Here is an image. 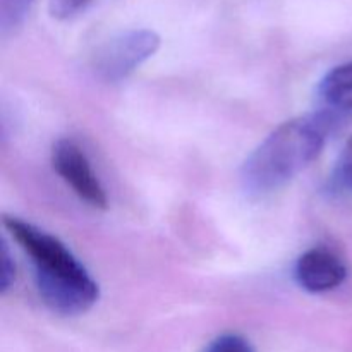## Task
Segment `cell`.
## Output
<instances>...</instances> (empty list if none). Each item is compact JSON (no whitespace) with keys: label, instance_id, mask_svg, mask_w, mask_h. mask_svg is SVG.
I'll return each instance as SVG.
<instances>
[{"label":"cell","instance_id":"obj_5","mask_svg":"<svg viewBox=\"0 0 352 352\" xmlns=\"http://www.w3.org/2000/svg\"><path fill=\"white\" fill-rule=\"evenodd\" d=\"M294 277L305 291L320 294L339 287L346 280L347 267L329 248H313L299 256Z\"/></svg>","mask_w":352,"mask_h":352},{"label":"cell","instance_id":"obj_11","mask_svg":"<svg viewBox=\"0 0 352 352\" xmlns=\"http://www.w3.org/2000/svg\"><path fill=\"white\" fill-rule=\"evenodd\" d=\"M16 280V265H14L12 254H10L9 246L3 241L2 244V277H0V291L6 294L10 289V285Z\"/></svg>","mask_w":352,"mask_h":352},{"label":"cell","instance_id":"obj_3","mask_svg":"<svg viewBox=\"0 0 352 352\" xmlns=\"http://www.w3.org/2000/svg\"><path fill=\"white\" fill-rule=\"evenodd\" d=\"M160 47V36L151 30H131L110 38L96 50V74L109 82H119L133 74Z\"/></svg>","mask_w":352,"mask_h":352},{"label":"cell","instance_id":"obj_8","mask_svg":"<svg viewBox=\"0 0 352 352\" xmlns=\"http://www.w3.org/2000/svg\"><path fill=\"white\" fill-rule=\"evenodd\" d=\"M33 0H0V31L9 34L26 19Z\"/></svg>","mask_w":352,"mask_h":352},{"label":"cell","instance_id":"obj_7","mask_svg":"<svg viewBox=\"0 0 352 352\" xmlns=\"http://www.w3.org/2000/svg\"><path fill=\"white\" fill-rule=\"evenodd\" d=\"M330 188L336 192L352 195V136L346 141L337 158L336 167L330 175Z\"/></svg>","mask_w":352,"mask_h":352},{"label":"cell","instance_id":"obj_1","mask_svg":"<svg viewBox=\"0 0 352 352\" xmlns=\"http://www.w3.org/2000/svg\"><path fill=\"white\" fill-rule=\"evenodd\" d=\"M3 227L28 254L38 294L50 311L76 316L98 301V284L58 237L17 217H3Z\"/></svg>","mask_w":352,"mask_h":352},{"label":"cell","instance_id":"obj_9","mask_svg":"<svg viewBox=\"0 0 352 352\" xmlns=\"http://www.w3.org/2000/svg\"><path fill=\"white\" fill-rule=\"evenodd\" d=\"M205 352H256L248 339L239 333H223L217 337Z\"/></svg>","mask_w":352,"mask_h":352},{"label":"cell","instance_id":"obj_6","mask_svg":"<svg viewBox=\"0 0 352 352\" xmlns=\"http://www.w3.org/2000/svg\"><path fill=\"white\" fill-rule=\"evenodd\" d=\"M318 98L322 103L320 112L333 120L352 112V62L337 65L327 72L320 81Z\"/></svg>","mask_w":352,"mask_h":352},{"label":"cell","instance_id":"obj_10","mask_svg":"<svg viewBox=\"0 0 352 352\" xmlns=\"http://www.w3.org/2000/svg\"><path fill=\"white\" fill-rule=\"evenodd\" d=\"M91 0H48V12L55 19H71L88 7Z\"/></svg>","mask_w":352,"mask_h":352},{"label":"cell","instance_id":"obj_4","mask_svg":"<svg viewBox=\"0 0 352 352\" xmlns=\"http://www.w3.org/2000/svg\"><path fill=\"white\" fill-rule=\"evenodd\" d=\"M52 165L62 181L89 206L105 210L109 206L105 188L93 170L88 157L72 140H60L52 150Z\"/></svg>","mask_w":352,"mask_h":352},{"label":"cell","instance_id":"obj_2","mask_svg":"<svg viewBox=\"0 0 352 352\" xmlns=\"http://www.w3.org/2000/svg\"><path fill=\"white\" fill-rule=\"evenodd\" d=\"M333 122L330 116L316 112L280 124L244 162V191L263 196L284 188L322 153Z\"/></svg>","mask_w":352,"mask_h":352}]
</instances>
